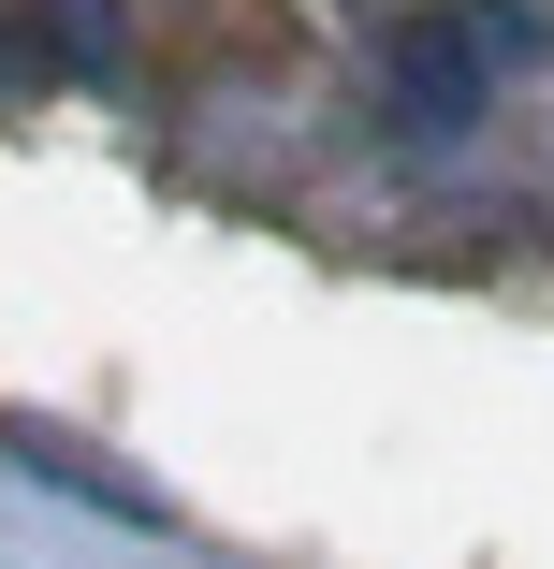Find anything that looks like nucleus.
<instances>
[{
  "instance_id": "nucleus-1",
  "label": "nucleus",
  "mask_w": 554,
  "mask_h": 569,
  "mask_svg": "<svg viewBox=\"0 0 554 569\" xmlns=\"http://www.w3.org/2000/svg\"><path fill=\"white\" fill-rule=\"evenodd\" d=\"M394 88H409V118H482V30H409L394 44Z\"/></svg>"
}]
</instances>
